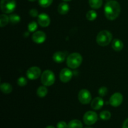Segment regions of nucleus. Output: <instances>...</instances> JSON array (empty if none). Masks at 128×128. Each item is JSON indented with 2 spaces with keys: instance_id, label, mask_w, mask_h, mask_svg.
<instances>
[{
  "instance_id": "f257e3e1",
  "label": "nucleus",
  "mask_w": 128,
  "mask_h": 128,
  "mask_svg": "<svg viewBox=\"0 0 128 128\" xmlns=\"http://www.w3.org/2000/svg\"><path fill=\"white\" fill-rule=\"evenodd\" d=\"M104 15L109 20H114L117 18L121 12V6L118 1L110 0L104 6Z\"/></svg>"
},
{
  "instance_id": "f03ea898",
  "label": "nucleus",
  "mask_w": 128,
  "mask_h": 128,
  "mask_svg": "<svg viewBox=\"0 0 128 128\" xmlns=\"http://www.w3.org/2000/svg\"><path fill=\"white\" fill-rule=\"evenodd\" d=\"M82 57L78 52H72L68 56L66 64L70 68L76 69L81 64Z\"/></svg>"
},
{
  "instance_id": "7ed1b4c3",
  "label": "nucleus",
  "mask_w": 128,
  "mask_h": 128,
  "mask_svg": "<svg viewBox=\"0 0 128 128\" xmlns=\"http://www.w3.org/2000/svg\"><path fill=\"white\" fill-rule=\"evenodd\" d=\"M112 39L111 32L107 30L101 31L98 34L96 37V42L101 46H106L110 44Z\"/></svg>"
},
{
  "instance_id": "20e7f679",
  "label": "nucleus",
  "mask_w": 128,
  "mask_h": 128,
  "mask_svg": "<svg viewBox=\"0 0 128 128\" xmlns=\"http://www.w3.org/2000/svg\"><path fill=\"white\" fill-rule=\"evenodd\" d=\"M41 81L44 86H52L55 82L54 74L51 70H46L41 74Z\"/></svg>"
},
{
  "instance_id": "39448f33",
  "label": "nucleus",
  "mask_w": 128,
  "mask_h": 128,
  "mask_svg": "<svg viewBox=\"0 0 128 128\" xmlns=\"http://www.w3.org/2000/svg\"><path fill=\"white\" fill-rule=\"evenodd\" d=\"M0 6L1 11L3 13H11L16 8V0H1Z\"/></svg>"
},
{
  "instance_id": "423d86ee",
  "label": "nucleus",
  "mask_w": 128,
  "mask_h": 128,
  "mask_svg": "<svg viewBox=\"0 0 128 128\" xmlns=\"http://www.w3.org/2000/svg\"><path fill=\"white\" fill-rule=\"evenodd\" d=\"M98 120V116L96 112L92 111H87L84 114L83 121L88 126H91L97 122Z\"/></svg>"
},
{
  "instance_id": "0eeeda50",
  "label": "nucleus",
  "mask_w": 128,
  "mask_h": 128,
  "mask_svg": "<svg viewBox=\"0 0 128 128\" xmlns=\"http://www.w3.org/2000/svg\"><path fill=\"white\" fill-rule=\"evenodd\" d=\"M91 92L86 89L80 90L78 94V100L82 104H88L91 101Z\"/></svg>"
},
{
  "instance_id": "6e6552de",
  "label": "nucleus",
  "mask_w": 128,
  "mask_h": 128,
  "mask_svg": "<svg viewBox=\"0 0 128 128\" xmlns=\"http://www.w3.org/2000/svg\"><path fill=\"white\" fill-rule=\"evenodd\" d=\"M26 76L28 78L31 80H37L40 77V76H41V69L37 66L30 68L26 71Z\"/></svg>"
},
{
  "instance_id": "1a4fd4ad",
  "label": "nucleus",
  "mask_w": 128,
  "mask_h": 128,
  "mask_svg": "<svg viewBox=\"0 0 128 128\" xmlns=\"http://www.w3.org/2000/svg\"><path fill=\"white\" fill-rule=\"evenodd\" d=\"M123 101V96L120 92H115L111 96L110 104L113 107H118L122 104Z\"/></svg>"
},
{
  "instance_id": "9d476101",
  "label": "nucleus",
  "mask_w": 128,
  "mask_h": 128,
  "mask_svg": "<svg viewBox=\"0 0 128 128\" xmlns=\"http://www.w3.org/2000/svg\"><path fill=\"white\" fill-rule=\"evenodd\" d=\"M72 72L68 68H63L60 73V79L62 82H68L72 79Z\"/></svg>"
},
{
  "instance_id": "9b49d317",
  "label": "nucleus",
  "mask_w": 128,
  "mask_h": 128,
  "mask_svg": "<svg viewBox=\"0 0 128 128\" xmlns=\"http://www.w3.org/2000/svg\"><path fill=\"white\" fill-rule=\"evenodd\" d=\"M46 39V35L45 32L42 31H38L34 32L32 36V40L35 43L41 44L45 41Z\"/></svg>"
},
{
  "instance_id": "f8f14e48",
  "label": "nucleus",
  "mask_w": 128,
  "mask_h": 128,
  "mask_svg": "<svg viewBox=\"0 0 128 128\" xmlns=\"http://www.w3.org/2000/svg\"><path fill=\"white\" fill-rule=\"evenodd\" d=\"M38 22L41 27H48L50 24L51 20L47 14L41 13L38 16Z\"/></svg>"
},
{
  "instance_id": "ddd939ff",
  "label": "nucleus",
  "mask_w": 128,
  "mask_h": 128,
  "mask_svg": "<svg viewBox=\"0 0 128 128\" xmlns=\"http://www.w3.org/2000/svg\"><path fill=\"white\" fill-rule=\"evenodd\" d=\"M104 105V100L102 97L95 98L91 101V106L93 110H99L102 108Z\"/></svg>"
},
{
  "instance_id": "4468645a",
  "label": "nucleus",
  "mask_w": 128,
  "mask_h": 128,
  "mask_svg": "<svg viewBox=\"0 0 128 128\" xmlns=\"http://www.w3.org/2000/svg\"><path fill=\"white\" fill-rule=\"evenodd\" d=\"M66 58V54L62 51H58L54 53L52 56V59L54 62L57 63H61L64 62Z\"/></svg>"
},
{
  "instance_id": "2eb2a0df",
  "label": "nucleus",
  "mask_w": 128,
  "mask_h": 128,
  "mask_svg": "<svg viewBox=\"0 0 128 128\" xmlns=\"http://www.w3.org/2000/svg\"><path fill=\"white\" fill-rule=\"evenodd\" d=\"M69 11H70V6L65 1L60 3L58 7V11L61 15L66 14Z\"/></svg>"
},
{
  "instance_id": "dca6fc26",
  "label": "nucleus",
  "mask_w": 128,
  "mask_h": 128,
  "mask_svg": "<svg viewBox=\"0 0 128 128\" xmlns=\"http://www.w3.org/2000/svg\"><path fill=\"white\" fill-rule=\"evenodd\" d=\"M112 48L114 51H121L124 48V44L120 39L116 38L112 41Z\"/></svg>"
},
{
  "instance_id": "f3484780",
  "label": "nucleus",
  "mask_w": 128,
  "mask_h": 128,
  "mask_svg": "<svg viewBox=\"0 0 128 128\" xmlns=\"http://www.w3.org/2000/svg\"><path fill=\"white\" fill-rule=\"evenodd\" d=\"M0 90L4 94H10L12 91V87L10 83L3 82L0 85Z\"/></svg>"
},
{
  "instance_id": "a211bd4d",
  "label": "nucleus",
  "mask_w": 128,
  "mask_h": 128,
  "mask_svg": "<svg viewBox=\"0 0 128 128\" xmlns=\"http://www.w3.org/2000/svg\"><path fill=\"white\" fill-rule=\"evenodd\" d=\"M68 127V128H82L83 125L80 120H73L69 122Z\"/></svg>"
},
{
  "instance_id": "6ab92c4d",
  "label": "nucleus",
  "mask_w": 128,
  "mask_h": 128,
  "mask_svg": "<svg viewBox=\"0 0 128 128\" xmlns=\"http://www.w3.org/2000/svg\"><path fill=\"white\" fill-rule=\"evenodd\" d=\"M89 4L92 9L100 8L102 5V0H89Z\"/></svg>"
},
{
  "instance_id": "aec40b11",
  "label": "nucleus",
  "mask_w": 128,
  "mask_h": 128,
  "mask_svg": "<svg viewBox=\"0 0 128 128\" xmlns=\"http://www.w3.org/2000/svg\"><path fill=\"white\" fill-rule=\"evenodd\" d=\"M48 91V89L46 88V86H40V87L38 88L37 91H36V93L37 95L40 98H44L47 95Z\"/></svg>"
},
{
  "instance_id": "412c9836",
  "label": "nucleus",
  "mask_w": 128,
  "mask_h": 128,
  "mask_svg": "<svg viewBox=\"0 0 128 128\" xmlns=\"http://www.w3.org/2000/svg\"><path fill=\"white\" fill-rule=\"evenodd\" d=\"M9 21H10V18L9 16L5 14H2L0 16V26L1 28L4 27V26H6L8 24Z\"/></svg>"
},
{
  "instance_id": "4be33fe9",
  "label": "nucleus",
  "mask_w": 128,
  "mask_h": 128,
  "mask_svg": "<svg viewBox=\"0 0 128 128\" xmlns=\"http://www.w3.org/2000/svg\"><path fill=\"white\" fill-rule=\"evenodd\" d=\"M9 18H10V21L13 24H18L21 21V18L19 15L16 14H11L9 16Z\"/></svg>"
},
{
  "instance_id": "5701e85b",
  "label": "nucleus",
  "mask_w": 128,
  "mask_h": 128,
  "mask_svg": "<svg viewBox=\"0 0 128 128\" xmlns=\"http://www.w3.org/2000/svg\"><path fill=\"white\" fill-rule=\"evenodd\" d=\"M97 12L94 10H90L86 14V18L89 21H94L97 18Z\"/></svg>"
},
{
  "instance_id": "b1692460",
  "label": "nucleus",
  "mask_w": 128,
  "mask_h": 128,
  "mask_svg": "<svg viewBox=\"0 0 128 128\" xmlns=\"http://www.w3.org/2000/svg\"><path fill=\"white\" fill-rule=\"evenodd\" d=\"M100 118L104 121H107L109 120L111 117V114L110 111H103L102 112H100Z\"/></svg>"
},
{
  "instance_id": "393cba45",
  "label": "nucleus",
  "mask_w": 128,
  "mask_h": 128,
  "mask_svg": "<svg viewBox=\"0 0 128 128\" xmlns=\"http://www.w3.org/2000/svg\"><path fill=\"white\" fill-rule=\"evenodd\" d=\"M53 0H38V3L42 8H48L52 4Z\"/></svg>"
},
{
  "instance_id": "a878e982",
  "label": "nucleus",
  "mask_w": 128,
  "mask_h": 128,
  "mask_svg": "<svg viewBox=\"0 0 128 128\" xmlns=\"http://www.w3.org/2000/svg\"><path fill=\"white\" fill-rule=\"evenodd\" d=\"M28 29L30 32H34L38 29V24L35 21H32L30 22L28 26Z\"/></svg>"
},
{
  "instance_id": "bb28decb",
  "label": "nucleus",
  "mask_w": 128,
  "mask_h": 128,
  "mask_svg": "<svg viewBox=\"0 0 128 128\" xmlns=\"http://www.w3.org/2000/svg\"><path fill=\"white\" fill-rule=\"evenodd\" d=\"M108 92V88L106 87H104V86L101 87L98 90V94L101 97H104L105 96H106Z\"/></svg>"
},
{
  "instance_id": "cd10ccee",
  "label": "nucleus",
  "mask_w": 128,
  "mask_h": 128,
  "mask_svg": "<svg viewBox=\"0 0 128 128\" xmlns=\"http://www.w3.org/2000/svg\"><path fill=\"white\" fill-rule=\"evenodd\" d=\"M17 83L18 84V86H24L27 84L28 83V81L24 77H20L18 79V81H17Z\"/></svg>"
},
{
  "instance_id": "c85d7f7f",
  "label": "nucleus",
  "mask_w": 128,
  "mask_h": 128,
  "mask_svg": "<svg viewBox=\"0 0 128 128\" xmlns=\"http://www.w3.org/2000/svg\"><path fill=\"white\" fill-rule=\"evenodd\" d=\"M29 13H30V16H31L32 17H37V16H39L38 14V11L35 8H32L29 11Z\"/></svg>"
},
{
  "instance_id": "c756f323",
  "label": "nucleus",
  "mask_w": 128,
  "mask_h": 128,
  "mask_svg": "<svg viewBox=\"0 0 128 128\" xmlns=\"http://www.w3.org/2000/svg\"><path fill=\"white\" fill-rule=\"evenodd\" d=\"M57 128H68V124L64 121H60L57 124Z\"/></svg>"
},
{
  "instance_id": "7c9ffc66",
  "label": "nucleus",
  "mask_w": 128,
  "mask_h": 128,
  "mask_svg": "<svg viewBox=\"0 0 128 128\" xmlns=\"http://www.w3.org/2000/svg\"><path fill=\"white\" fill-rule=\"evenodd\" d=\"M122 128H128V118L124 121L122 124Z\"/></svg>"
},
{
  "instance_id": "2f4dec72",
  "label": "nucleus",
  "mask_w": 128,
  "mask_h": 128,
  "mask_svg": "<svg viewBox=\"0 0 128 128\" xmlns=\"http://www.w3.org/2000/svg\"><path fill=\"white\" fill-rule=\"evenodd\" d=\"M46 128H55L52 126H48Z\"/></svg>"
},
{
  "instance_id": "473e14b6",
  "label": "nucleus",
  "mask_w": 128,
  "mask_h": 128,
  "mask_svg": "<svg viewBox=\"0 0 128 128\" xmlns=\"http://www.w3.org/2000/svg\"><path fill=\"white\" fill-rule=\"evenodd\" d=\"M63 1H65V2H68V1H71V0H63Z\"/></svg>"
},
{
  "instance_id": "72a5a7b5",
  "label": "nucleus",
  "mask_w": 128,
  "mask_h": 128,
  "mask_svg": "<svg viewBox=\"0 0 128 128\" xmlns=\"http://www.w3.org/2000/svg\"><path fill=\"white\" fill-rule=\"evenodd\" d=\"M28 1H31V2H34V1H36V0H28Z\"/></svg>"
},
{
  "instance_id": "f704fd0d",
  "label": "nucleus",
  "mask_w": 128,
  "mask_h": 128,
  "mask_svg": "<svg viewBox=\"0 0 128 128\" xmlns=\"http://www.w3.org/2000/svg\"><path fill=\"white\" fill-rule=\"evenodd\" d=\"M90 128V127H87V128Z\"/></svg>"
}]
</instances>
